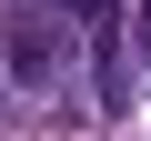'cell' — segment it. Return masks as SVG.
<instances>
[{"instance_id":"cell-3","label":"cell","mask_w":151,"mask_h":141,"mask_svg":"<svg viewBox=\"0 0 151 141\" xmlns=\"http://www.w3.org/2000/svg\"><path fill=\"white\" fill-rule=\"evenodd\" d=\"M131 50L151 60V0H141V10H131Z\"/></svg>"},{"instance_id":"cell-2","label":"cell","mask_w":151,"mask_h":141,"mask_svg":"<svg viewBox=\"0 0 151 141\" xmlns=\"http://www.w3.org/2000/svg\"><path fill=\"white\" fill-rule=\"evenodd\" d=\"M40 10H60V20L81 30L101 60H121V0H40Z\"/></svg>"},{"instance_id":"cell-1","label":"cell","mask_w":151,"mask_h":141,"mask_svg":"<svg viewBox=\"0 0 151 141\" xmlns=\"http://www.w3.org/2000/svg\"><path fill=\"white\" fill-rule=\"evenodd\" d=\"M81 50H91V40L70 30L60 10H10V30H0V70H10L20 91H60Z\"/></svg>"}]
</instances>
